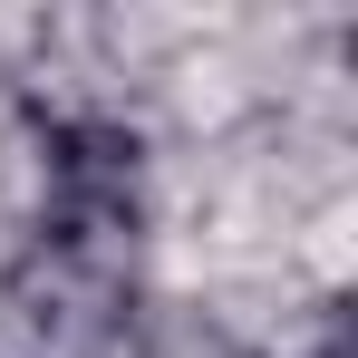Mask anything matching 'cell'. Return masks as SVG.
<instances>
[{
  "label": "cell",
  "instance_id": "6da1fadb",
  "mask_svg": "<svg viewBox=\"0 0 358 358\" xmlns=\"http://www.w3.org/2000/svg\"><path fill=\"white\" fill-rule=\"evenodd\" d=\"M136 213H145V145L117 117H59L49 126V213H39V242L126 252Z\"/></svg>",
  "mask_w": 358,
  "mask_h": 358
}]
</instances>
